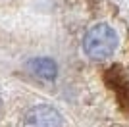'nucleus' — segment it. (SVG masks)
Segmentation results:
<instances>
[{"label": "nucleus", "instance_id": "nucleus-4", "mask_svg": "<svg viewBox=\"0 0 129 127\" xmlns=\"http://www.w3.org/2000/svg\"><path fill=\"white\" fill-rule=\"evenodd\" d=\"M0 110H2V96H0Z\"/></svg>", "mask_w": 129, "mask_h": 127}, {"label": "nucleus", "instance_id": "nucleus-2", "mask_svg": "<svg viewBox=\"0 0 129 127\" xmlns=\"http://www.w3.org/2000/svg\"><path fill=\"white\" fill-rule=\"evenodd\" d=\"M64 119L54 106L50 104H37L29 108L23 119V127H62Z\"/></svg>", "mask_w": 129, "mask_h": 127}, {"label": "nucleus", "instance_id": "nucleus-3", "mask_svg": "<svg viewBox=\"0 0 129 127\" xmlns=\"http://www.w3.org/2000/svg\"><path fill=\"white\" fill-rule=\"evenodd\" d=\"M27 68H29V71L33 75H37L41 79H46V81H52L56 77V73H58L56 64L50 58H33V60H29Z\"/></svg>", "mask_w": 129, "mask_h": 127}, {"label": "nucleus", "instance_id": "nucleus-1", "mask_svg": "<svg viewBox=\"0 0 129 127\" xmlns=\"http://www.w3.org/2000/svg\"><path fill=\"white\" fill-rule=\"evenodd\" d=\"M118 33L108 23H98L87 31L83 39V50L91 60H106L118 48Z\"/></svg>", "mask_w": 129, "mask_h": 127}]
</instances>
